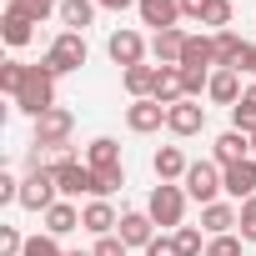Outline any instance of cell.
Instances as JSON below:
<instances>
[{
    "mask_svg": "<svg viewBox=\"0 0 256 256\" xmlns=\"http://www.w3.org/2000/svg\"><path fill=\"white\" fill-rule=\"evenodd\" d=\"M50 176H56V186H60V201H70V196H96V171H90L86 161H76V151H70V146H60V151H56Z\"/></svg>",
    "mask_w": 256,
    "mask_h": 256,
    "instance_id": "cell-1",
    "label": "cell"
},
{
    "mask_svg": "<svg viewBox=\"0 0 256 256\" xmlns=\"http://www.w3.org/2000/svg\"><path fill=\"white\" fill-rule=\"evenodd\" d=\"M86 56H90V50H86V36H76V30H60V36L50 40V50H46V60H40V66H46V70L60 80V76L80 70V66H86Z\"/></svg>",
    "mask_w": 256,
    "mask_h": 256,
    "instance_id": "cell-2",
    "label": "cell"
},
{
    "mask_svg": "<svg viewBox=\"0 0 256 256\" xmlns=\"http://www.w3.org/2000/svg\"><path fill=\"white\" fill-rule=\"evenodd\" d=\"M16 106L26 110V116H46V110H56V76L46 70V66H30V76H26V86H20V96H16Z\"/></svg>",
    "mask_w": 256,
    "mask_h": 256,
    "instance_id": "cell-3",
    "label": "cell"
},
{
    "mask_svg": "<svg viewBox=\"0 0 256 256\" xmlns=\"http://www.w3.org/2000/svg\"><path fill=\"white\" fill-rule=\"evenodd\" d=\"M146 216H151L156 226H181V216H186V186L161 181V186L151 191V201H146Z\"/></svg>",
    "mask_w": 256,
    "mask_h": 256,
    "instance_id": "cell-4",
    "label": "cell"
},
{
    "mask_svg": "<svg viewBox=\"0 0 256 256\" xmlns=\"http://www.w3.org/2000/svg\"><path fill=\"white\" fill-rule=\"evenodd\" d=\"M56 201H60V186H56L50 166L36 171V176H20V206H26V211H40V216H46Z\"/></svg>",
    "mask_w": 256,
    "mask_h": 256,
    "instance_id": "cell-5",
    "label": "cell"
},
{
    "mask_svg": "<svg viewBox=\"0 0 256 256\" xmlns=\"http://www.w3.org/2000/svg\"><path fill=\"white\" fill-rule=\"evenodd\" d=\"M70 131H76V116H70L66 106H56V110H46V116L36 120V146L60 151V146H70Z\"/></svg>",
    "mask_w": 256,
    "mask_h": 256,
    "instance_id": "cell-6",
    "label": "cell"
},
{
    "mask_svg": "<svg viewBox=\"0 0 256 256\" xmlns=\"http://www.w3.org/2000/svg\"><path fill=\"white\" fill-rule=\"evenodd\" d=\"M186 196L191 201H201V206H211L216 201V191H221V166L216 161H191V171H186Z\"/></svg>",
    "mask_w": 256,
    "mask_h": 256,
    "instance_id": "cell-7",
    "label": "cell"
},
{
    "mask_svg": "<svg viewBox=\"0 0 256 256\" xmlns=\"http://www.w3.org/2000/svg\"><path fill=\"white\" fill-rule=\"evenodd\" d=\"M166 131L171 136H201L206 131V106L201 100H176L166 110Z\"/></svg>",
    "mask_w": 256,
    "mask_h": 256,
    "instance_id": "cell-8",
    "label": "cell"
},
{
    "mask_svg": "<svg viewBox=\"0 0 256 256\" xmlns=\"http://www.w3.org/2000/svg\"><path fill=\"white\" fill-rule=\"evenodd\" d=\"M251 66V40L236 30H216V70H246Z\"/></svg>",
    "mask_w": 256,
    "mask_h": 256,
    "instance_id": "cell-9",
    "label": "cell"
},
{
    "mask_svg": "<svg viewBox=\"0 0 256 256\" xmlns=\"http://www.w3.org/2000/svg\"><path fill=\"white\" fill-rule=\"evenodd\" d=\"M126 126H131V131L136 136H151V131H161V126H166V106L161 100H131V106H126Z\"/></svg>",
    "mask_w": 256,
    "mask_h": 256,
    "instance_id": "cell-10",
    "label": "cell"
},
{
    "mask_svg": "<svg viewBox=\"0 0 256 256\" xmlns=\"http://www.w3.org/2000/svg\"><path fill=\"white\" fill-rule=\"evenodd\" d=\"M221 191H226L231 201H251V196H256V156L226 166V171H221Z\"/></svg>",
    "mask_w": 256,
    "mask_h": 256,
    "instance_id": "cell-11",
    "label": "cell"
},
{
    "mask_svg": "<svg viewBox=\"0 0 256 256\" xmlns=\"http://www.w3.org/2000/svg\"><path fill=\"white\" fill-rule=\"evenodd\" d=\"M106 50H110V60H116L120 70H131V66L146 60V40H141L136 30H116V36L106 40Z\"/></svg>",
    "mask_w": 256,
    "mask_h": 256,
    "instance_id": "cell-12",
    "label": "cell"
},
{
    "mask_svg": "<svg viewBox=\"0 0 256 256\" xmlns=\"http://www.w3.org/2000/svg\"><path fill=\"white\" fill-rule=\"evenodd\" d=\"M151 100H161L166 110L176 100H186V80H181V66H156V86H151Z\"/></svg>",
    "mask_w": 256,
    "mask_h": 256,
    "instance_id": "cell-13",
    "label": "cell"
},
{
    "mask_svg": "<svg viewBox=\"0 0 256 256\" xmlns=\"http://www.w3.org/2000/svg\"><path fill=\"white\" fill-rule=\"evenodd\" d=\"M211 156H216V166L226 171V166H236V161H251V136H241V131H221L216 136V146H211Z\"/></svg>",
    "mask_w": 256,
    "mask_h": 256,
    "instance_id": "cell-14",
    "label": "cell"
},
{
    "mask_svg": "<svg viewBox=\"0 0 256 256\" xmlns=\"http://www.w3.org/2000/svg\"><path fill=\"white\" fill-rule=\"evenodd\" d=\"M136 10H141V26L176 30V20H181V0H136Z\"/></svg>",
    "mask_w": 256,
    "mask_h": 256,
    "instance_id": "cell-15",
    "label": "cell"
},
{
    "mask_svg": "<svg viewBox=\"0 0 256 256\" xmlns=\"http://www.w3.org/2000/svg\"><path fill=\"white\" fill-rule=\"evenodd\" d=\"M116 236H120L126 246H151V241H156V221H151L146 211H126L120 226H116Z\"/></svg>",
    "mask_w": 256,
    "mask_h": 256,
    "instance_id": "cell-16",
    "label": "cell"
},
{
    "mask_svg": "<svg viewBox=\"0 0 256 256\" xmlns=\"http://www.w3.org/2000/svg\"><path fill=\"white\" fill-rule=\"evenodd\" d=\"M151 171H156V181H186L191 161H186V151H181V146H161V151L151 156Z\"/></svg>",
    "mask_w": 256,
    "mask_h": 256,
    "instance_id": "cell-17",
    "label": "cell"
},
{
    "mask_svg": "<svg viewBox=\"0 0 256 256\" xmlns=\"http://www.w3.org/2000/svg\"><path fill=\"white\" fill-rule=\"evenodd\" d=\"M181 66H186V70H211V66H216V36H186Z\"/></svg>",
    "mask_w": 256,
    "mask_h": 256,
    "instance_id": "cell-18",
    "label": "cell"
},
{
    "mask_svg": "<svg viewBox=\"0 0 256 256\" xmlns=\"http://www.w3.org/2000/svg\"><path fill=\"white\" fill-rule=\"evenodd\" d=\"M80 226H86L90 236H116L120 216H116V206H110V201H90V206L80 211Z\"/></svg>",
    "mask_w": 256,
    "mask_h": 256,
    "instance_id": "cell-19",
    "label": "cell"
},
{
    "mask_svg": "<svg viewBox=\"0 0 256 256\" xmlns=\"http://www.w3.org/2000/svg\"><path fill=\"white\" fill-rule=\"evenodd\" d=\"M206 96H211L216 106H236V100H241V70H211Z\"/></svg>",
    "mask_w": 256,
    "mask_h": 256,
    "instance_id": "cell-20",
    "label": "cell"
},
{
    "mask_svg": "<svg viewBox=\"0 0 256 256\" xmlns=\"http://www.w3.org/2000/svg\"><path fill=\"white\" fill-rule=\"evenodd\" d=\"M236 216H241V206H231V201H211V206H201V226H206L211 236H226V231L236 226Z\"/></svg>",
    "mask_w": 256,
    "mask_h": 256,
    "instance_id": "cell-21",
    "label": "cell"
},
{
    "mask_svg": "<svg viewBox=\"0 0 256 256\" xmlns=\"http://www.w3.org/2000/svg\"><path fill=\"white\" fill-rule=\"evenodd\" d=\"M181 50H186V30H156L151 56H156L161 66H181Z\"/></svg>",
    "mask_w": 256,
    "mask_h": 256,
    "instance_id": "cell-22",
    "label": "cell"
},
{
    "mask_svg": "<svg viewBox=\"0 0 256 256\" xmlns=\"http://www.w3.org/2000/svg\"><path fill=\"white\" fill-rule=\"evenodd\" d=\"M86 166H90V171H116V166H120V146H116L110 136H96V141L86 146Z\"/></svg>",
    "mask_w": 256,
    "mask_h": 256,
    "instance_id": "cell-23",
    "label": "cell"
},
{
    "mask_svg": "<svg viewBox=\"0 0 256 256\" xmlns=\"http://www.w3.org/2000/svg\"><path fill=\"white\" fill-rule=\"evenodd\" d=\"M96 10H100L96 0H60V26L80 36V30H86V26L96 20Z\"/></svg>",
    "mask_w": 256,
    "mask_h": 256,
    "instance_id": "cell-24",
    "label": "cell"
},
{
    "mask_svg": "<svg viewBox=\"0 0 256 256\" xmlns=\"http://www.w3.org/2000/svg\"><path fill=\"white\" fill-rule=\"evenodd\" d=\"M0 36H6V46H10V50H20V46L36 36V20H30V16H20V10H6V20H0Z\"/></svg>",
    "mask_w": 256,
    "mask_h": 256,
    "instance_id": "cell-25",
    "label": "cell"
},
{
    "mask_svg": "<svg viewBox=\"0 0 256 256\" xmlns=\"http://www.w3.org/2000/svg\"><path fill=\"white\" fill-rule=\"evenodd\" d=\"M80 226V211L70 206V201H56L50 211H46V236H66V231H76Z\"/></svg>",
    "mask_w": 256,
    "mask_h": 256,
    "instance_id": "cell-26",
    "label": "cell"
},
{
    "mask_svg": "<svg viewBox=\"0 0 256 256\" xmlns=\"http://www.w3.org/2000/svg\"><path fill=\"white\" fill-rule=\"evenodd\" d=\"M120 80H126V90H131L136 100H146V96H151V86H156V66H146V60H141V66H131V70H120Z\"/></svg>",
    "mask_w": 256,
    "mask_h": 256,
    "instance_id": "cell-27",
    "label": "cell"
},
{
    "mask_svg": "<svg viewBox=\"0 0 256 256\" xmlns=\"http://www.w3.org/2000/svg\"><path fill=\"white\" fill-rule=\"evenodd\" d=\"M26 76H30V66L10 56L6 66H0V90H6V96H20V86H26Z\"/></svg>",
    "mask_w": 256,
    "mask_h": 256,
    "instance_id": "cell-28",
    "label": "cell"
},
{
    "mask_svg": "<svg viewBox=\"0 0 256 256\" xmlns=\"http://www.w3.org/2000/svg\"><path fill=\"white\" fill-rule=\"evenodd\" d=\"M10 10H20V16H30L40 26L46 16H60V0H10Z\"/></svg>",
    "mask_w": 256,
    "mask_h": 256,
    "instance_id": "cell-29",
    "label": "cell"
},
{
    "mask_svg": "<svg viewBox=\"0 0 256 256\" xmlns=\"http://www.w3.org/2000/svg\"><path fill=\"white\" fill-rule=\"evenodd\" d=\"M231 131H241V136H256V106H251L246 96L231 106Z\"/></svg>",
    "mask_w": 256,
    "mask_h": 256,
    "instance_id": "cell-30",
    "label": "cell"
},
{
    "mask_svg": "<svg viewBox=\"0 0 256 256\" xmlns=\"http://www.w3.org/2000/svg\"><path fill=\"white\" fill-rule=\"evenodd\" d=\"M120 186H126V166H116V171H96V201L116 196Z\"/></svg>",
    "mask_w": 256,
    "mask_h": 256,
    "instance_id": "cell-31",
    "label": "cell"
},
{
    "mask_svg": "<svg viewBox=\"0 0 256 256\" xmlns=\"http://www.w3.org/2000/svg\"><path fill=\"white\" fill-rule=\"evenodd\" d=\"M231 16H236L231 0H211V10H206V20H201V26H211V30H231Z\"/></svg>",
    "mask_w": 256,
    "mask_h": 256,
    "instance_id": "cell-32",
    "label": "cell"
},
{
    "mask_svg": "<svg viewBox=\"0 0 256 256\" xmlns=\"http://www.w3.org/2000/svg\"><path fill=\"white\" fill-rule=\"evenodd\" d=\"M176 246H181V256H206V241L196 226H176Z\"/></svg>",
    "mask_w": 256,
    "mask_h": 256,
    "instance_id": "cell-33",
    "label": "cell"
},
{
    "mask_svg": "<svg viewBox=\"0 0 256 256\" xmlns=\"http://www.w3.org/2000/svg\"><path fill=\"white\" fill-rule=\"evenodd\" d=\"M206 256H241V236H231V231L226 236H211L206 241Z\"/></svg>",
    "mask_w": 256,
    "mask_h": 256,
    "instance_id": "cell-34",
    "label": "cell"
},
{
    "mask_svg": "<svg viewBox=\"0 0 256 256\" xmlns=\"http://www.w3.org/2000/svg\"><path fill=\"white\" fill-rule=\"evenodd\" d=\"M20 256H66V251L56 246V236H26V251Z\"/></svg>",
    "mask_w": 256,
    "mask_h": 256,
    "instance_id": "cell-35",
    "label": "cell"
},
{
    "mask_svg": "<svg viewBox=\"0 0 256 256\" xmlns=\"http://www.w3.org/2000/svg\"><path fill=\"white\" fill-rule=\"evenodd\" d=\"M236 226H241V241H251V246H256V196H251V201H241Z\"/></svg>",
    "mask_w": 256,
    "mask_h": 256,
    "instance_id": "cell-36",
    "label": "cell"
},
{
    "mask_svg": "<svg viewBox=\"0 0 256 256\" xmlns=\"http://www.w3.org/2000/svg\"><path fill=\"white\" fill-rule=\"evenodd\" d=\"M181 80H186V100H196V96L211 86V70H186V66H181Z\"/></svg>",
    "mask_w": 256,
    "mask_h": 256,
    "instance_id": "cell-37",
    "label": "cell"
},
{
    "mask_svg": "<svg viewBox=\"0 0 256 256\" xmlns=\"http://www.w3.org/2000/svg\"><path fill=\"white\" fill-rule=\"evenodd\" d=\"M26 251V236L16 226H0V256H20Z\"/></svg>",
    "mask_w": 256,
    "mask_h": 256,
    "instance_id": "cell-38",
    "label": "cell"
},
{
    "mask_svg": "<svg viewBox=\"0 0 256 256\" xmlns=\"http://www.w3.org/2000/svg\"><path fill=\"white\" fill-rule=\"evenodd\" d=\"M90 256H126V241L120 236H96V251Z\"/></svg>",
    "mask_w": 256,
    "mask_h": 256,
    "instance_id": "cell-39",
    "label": "cell"
},
{
    "mask_svg": "<svg viewBox=\"0 0 256 256\" xmlns=\"http://www.w3.org/2000/svg\"><path fill=\"white\" fill-rule=\"evenodd\" d=\"M146 256H181V246H176V236H156L146 246Z\"/></svg>",
    "mask_w": 256,
    "mask_h": 256,
    "instance_id": "cell-40",
    "label": "cell"
},
{
    "mask_svg": "<svg viewBox=\"0 0 256 256\" xmlns=\"http://www.w3.org/2000/svg\"><path fill=\"white\" fill-rule=\"evenodd\" d=\"M0 201H6V206L16 201V206H20V181H16V176H0Z\"/></svg>",
    "mask_w": 256,
    "mask_h": 256,
    "instance_id": "cell-41",
    "label": "cell"
},
{
    "mask_svg": "<svg viewBox=\"0 0 256 256\" xmlns=\"http://www.w3.org/2000/svg\"><path fill=\"white\" fill-rule=\"evenodd\" d=\"M206 10H211V0H181V16L191 20H206Z\"/></svg>",
    "mask_w": 256,
    "mask_h": 256,
    "instance_id": "cell-42",
    "label": "cell"
},
{
    "mask_svg": "<svg viewBox=\"0 0 256 256\" xmlns=\"http://www.w3.org/2000/svg\"><path fill=\"white\" fill-rule=\"evenodd\" d=\"M96 6H100V10H131L136 0H96Z\"/></svg>",
    "mask_w": 256,
    "mask_h": 256,
    "instance_id": "cell-43",
    "label": "cell"
},
{
    "mask_svg": "<svg viewBox=\"0 0 256 256\" xmlns=\"http://www.w3.org/2000/svg\"><path fill=\"white\" fill-rule=\"evenodd\" d=\"M246 100H251V106H256V80H251V90H246Z\"/></svg>",
    "mask_w": 256,
    "mask_h": 256,
    "instance_id": "cell-44",
    "label": "cell"
},
{
    "mask_svg": "<svg viewBox=\"0 0 256 256\" xmlns=\"http://www.w3.org/2000/svg\"><path fill=\"white\" fill-rule=\"evenodd\" d=\"M246 70H251V76H256V46H251V66H246Z\"/></svg>",
    "mask_w": 256,
    "mask_h": 256,
    "instance_id": "cell-45",
    "label": "cell"
},
{
    "mask_svg": "<svg viewBox=\"0 0 256 256\" xmlns=\"http://www.w3.org/2000/svg\"><path fill=\"white\" fill-rule=\"evenodd\" d=\"M66 256H90V251H66Z\"/></svg>",
    "mask_w": 256,
    "mask_h": 256,
    "instance_id": "cell-46",
    "label": "cell"
},
{
    "mask_svg": "<svg viewBox=\"0 0 256 256\" xmlns=\"http://www.w3.org/2000/svg\"><path fill=\"white\" fill-rule=\"evenodd\" d=\"M251 156H256V136H251Z\"/></svg>",
    "mask_w": 256,
    "mask_h": 256,
    "instance_id": "cell-47",
    "label": "cell"
}]
</instances>
